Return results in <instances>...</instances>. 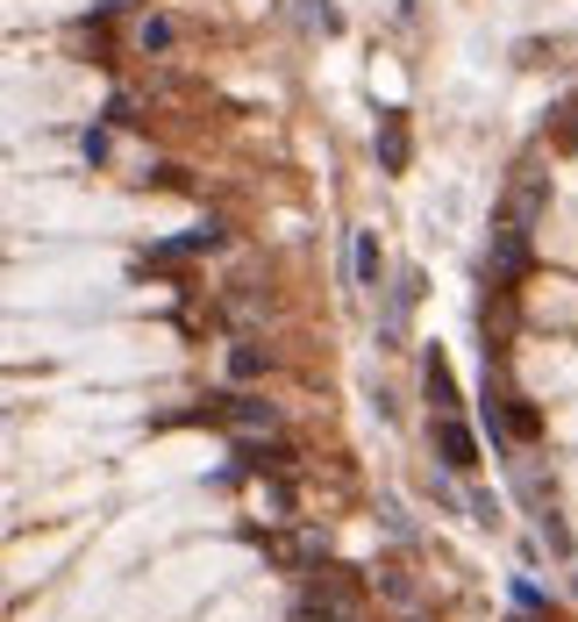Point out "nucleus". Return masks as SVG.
Segmentation results:
<instances>
[{"instance_id": "nucleus-6", "label": "nucleus", "mask_w": 578, "mask_h": 622, "mask_svg": "<svg viewBox=\"0 0 578 622\" xmlns=\"http://www.w3.org/2000/svg\"><path fill=\"white\" fill-rule=\"evenodd\" d=\"M236 465H243V473H265V479H286V473H293V444H286V436H243Z\"/></svg>"}, {"instance_id": "nucleus-1", "label": "nucleus", "mask_w": 578, "mask_h": 622, "mask_svg": "<svg viewBox=\"0 0 578 622\" xmlns=\"http://www.w3.org/2000/svg\"><path fill=\"white\" fill-rule=\"evenodd\" d=\"M179 422H222V430H236V436H279V408L257 401V393H215V401L186 408Z\"/></svg>"}, {"instance_id": "nucleus-4", "label": "nucleus", "mask_w": 578, "mask_h": 622, "mask_svg": "<svg viewBox=\"0 0 578 622\" xmlns=\"http://www.w3.org/2000/svg\"><path fill=\"white\" fill-rule=\"evenodd\" d=\"M415 301H421V272L400 265V272H393V286H386V315H378V344H386V351L407 337V315H415Z\"/></svg>"}, {"instance_id": "nucleus-12", "label": "nucleus", "mask_w": 578, "mask_h": 622, "mask_svg": "<svg viewBox=\"0 0 578 622\" xmlns=\"http://www.w3.org/2000/svg\"><path fill=\"white\" fill-rule=\"evenodd\" d=\"M557 144H565V150H578V94L565 101V108H557Z\"/></svg>"}, {"instance_id": "nucleus-2", "label": "nucleus", "mask_w": 578, "mask_h": 622, "mask_svg": "<svg viewBox=\"0 0 578 622\" xmlns=\"http://www.w3.org/2000/svg\"><path fill=\"white\" fill-rule=\"evenodd\" d=\"M429 444H436V465H443V473H458V479L479 473V436H471L458 415H429Z\"/></svg>"}, {"instance_id": "nucleus-11", "label": "nucleus", "mask_w": 578, "mask_h": 622, "mask_svg": "<svg viewBox=\"0 0 578 622\" xmlns=\"http://www.w3.org/2000/svg\"><path fill=\"white\" fill-rule=\"evenodd\" d=\"M265 366H271V351H257V344H236V351H229V372L236 379H257Z\"/></svg>"}, {"instance_id": "nucleus-15", "label": "nucleus", "mask_w": 578, "mask_h": 622, "mask_svg": "<svg viewBox=\"0 0 578 622\" xmlns=\"http://www.w3.org/2000/svg\"><path fill=\"white\" fill-rule=\"evenodd\" d=\"M378 587H386V594H393V601H415V580H407V572H393V566H386V572H378Z\"/></svg>"}, {"instance_id": "nucleus-9", "label": "nucleus", "mask_w": 578, "mask_h": 622, "mask_svg": "<svg viewBox=\"0 0 578 622\" xmlns=\"http://www.w3.org/2000/svg\"><path fill=\"white\" fill-rule=\"evenodd\" d=\"M129 43H136V57H164L179 43V22H172V14H143V22L129 29Z\"/></svg>"}, {"instance_id": "nucleus-10", "label": "nucleus", "mask_w": 578, "mask_h": 622, "mask_svg": "<svg viewBox=\"0 0 578 622\" xmlns=\"http://www.w3.org/2000/svg\"><path fill=\"white\" fill-rule=\"evenodd\" d=\"M350 265H357V286H364V294H378V280H386V251H378L372 230H357V244H350Z\"/></svg>"}, {"instance_id": "nucleus-8", "label": "nucleus", "mask_w": 578, "mask_h": 622, "mask_svg": "<svg viewBox=\"0 0 578 622\" xmlns=\"http://www.w3.org/2000/svg\"><path fill=\"white\" fill-rule=\"evenodd\" d=\"M421 393H429V408H436V415H458V408H464L458 372H450V358H443V351H429V358H421Z\"/></svg>"}, {"instance_id": "nucleus-14", "label": "nucleus", "mask_w": 578, "mask_h": 622, "mask_svg": "<svg viewBox=\"0 0 578 622\" xmlns=\"http://www.w3.org/2000/svg\"><path fill=\"white\" fill-rule=\"evenodd\" d=\"M79 150H86V165H108V129H86Z\"/></svg>"}, {"instance_id": "nucleus-7", "label": "nucleus", "mask_w": 578, "mask_h": 622, "mask_svg": "<svg viewBox=\"0 0 578 622\" xmlns=\"http://www.w3.org/2000/svg\"><path fill=\"white\" fill-rule=\"evenodd\" d=\"M222 222H201V230H186V236H172V244H150L143 265H186V257H207V251H222Z\"/></svg>"}, {"instance_id": "nucleus-13", "label": "nucleus", "mask_w": 578, "mask_h": 622, "mask_svg": "<svg viewBox=\"0 0 578 622\" xmlns=\"http://www.w3.org/2000/svg\"><path fill=\"white\" fill-rule=\"evenodd\" d=\"M557 51H565V43H557V36H550V43H543V36H528V43H522V65H550Z\"/></svg>"}, {"instance_id": "nucleus-5", "label": "nucleus", "mask_w": 578, "mask_h": 622, "mask_svg": "<svg viewBox=\"0 0 578 622\" xmlns=\"http://www.w3.org/2000/svg\"><path fill=\"white\" fill-rule=\"evenodd\" d=\"M372 150H378V172H407V158H415V129H407L400 108H378Z\"/></svg>"}, {"instance_id": "nucleus-3", "label": "nucleus", "mask_w": 578, "mask_h": 622, "mask_svg": "<svg viewBox=\"0 0 578 622\" xmlns=\"http://www.w3.org/2000/svg\"><path fill=\"white\" fill-rule=\"evenodd\" d=\"M543 208H550V172H522L507 187V201H500V222H507V230H522V236H536Z\"/></svg>"}]
</instances>
